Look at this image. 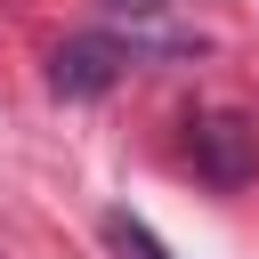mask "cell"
Returning a JSON list of instances; mask_svg holds the SVG:
<instances>
[{
    "mask_svg": "<svg viewBox=\"0 0 259 259\" xmlns=\"http://www.w3.org/2000/svg\"><path fill=\"white\" fill-rule=\"evenodd\" d=\"M130 65H138V40H121V32H73L49 57V89L57 97H105Z\"/></svg>",
    "mask_w": 259,
    "mask_h": 259,
    "instance_id": "6da1fadb",
    "label": "cell"
},
{
    "mask_svg": "<svg viewBox=\"0 0 259 259\" xmlns=\"http://www.w3.org/2000/svg\"><path fill=\"white\" fill-rule=\"evenodd\" d=\"M113 8H130V16H138V8H162V0H113Z\"/></svg>",
    "mask_w": 259,
    "mask_h": 259,
    "instance_id": "3957f363",
    "label": "cell"
},
{
    "mask_svg": "<svg viewBox=\"0 0 259 259\" xmlns=\"http://www.w3.org/2000/svg\"><path fill=\"white\" fill-rule=\"evenodd\" d=\"M194 154H202V170H210L219 186H235V178L251 170V121H235V113L194 121Z\"/></svg>",
    "mask_w": 259,
    "mask_h": 259,
    "instance_id": "7a4b0ae2",
    "label": "cell"
}]
</instances>
